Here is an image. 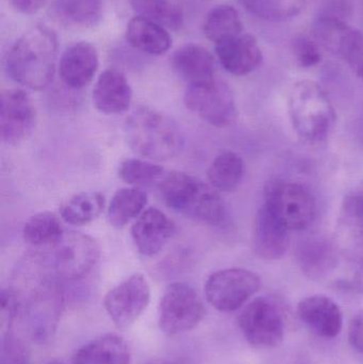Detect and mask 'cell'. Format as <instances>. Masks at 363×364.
<instances>
[{
	"instance_id": "6da1fadb",
	"label": "cell",
	"mask_w": 363,
	"mask_h": 364,
	"mask_svg": "<svg viewBox=\"0 0 363 364\" xmlns=\"http://www.w3.org/2000/svg\"><path fill=\"white\" fill-rule=\"evenodd\" d=\"M57 55V34L49 28L36 26L11 47L6 58V73L28 89H45L53 81Z\"/></svg>"
},
{
	"instance_id": "7a4b0ae2",
	"label": "cell",
	"mask_w": 363,
	"mask_h": 364,
	"mask_svg": "<svg viewBox=\"0 0 363 364\" xmlns=\"http://www.w3.org/2000/svg\"><path fill=\"white\" fill-rule=\"evenodd\" d=\"M125 136L134 154L151 161L173 159L185 146V136L176 122L148 107L132 111L126 119Z\"/></svg>"
},
{
	"instance_id": "3957f363",
	"label": "cell",
	"mask_w": 363,
	"mask_h": 364,
	"mask_svg": "<svg viewBox=\"0 0 363 364\" xmlns=\"http://www.w3.org/2000/svg\"><path fill=\"white\" fill-rule=\"evenodd\" d=\"M166 205L178 213L204 224L217 226L226 220V208L217 191L191 175L170 172L159 182Z\"/></svg>"
},
{
	"instance_id": "277c9868",
	"label": "cell",
	"mask_w": 363,
	"mask_h": 364,
	"mask_svg": "<svg viewBox=\"0 0 363 364\" xmlns=\"http://www.w3.org/2000/svg\"><path fill=\"white\" fill-rule=\"evenodd\" d=\"M288 108L296 134L311 144L325 140L336 123L330 98L315 81L296 82L290 91Z\"/></svg>"
},
{
	"instance_id": "5b68a950",
	"label": "cell",
	"mask_w": 363,
	"mask_h": 364,
	"mask_svg": "<svg viewBox=\"0 0 363 364\" xmlns=\"http://www.w3.org/2000/svg\"><path fill=\"white\" fill-rule=\"evenodd\" d=\"M264 203L283 220L290 231H303L313 225L317 203L304 184L275 179L264 188Z\"/></svg>"
},
{
	"instance_id": "8992f818",
	"label": "cell",
	"mask_w": 363,
	"mask_h": 364,
	"mask_svg": "<svg viewBox=\"0 0 363 364\" xmlns=\"http://www.w3.org/2000/svg\"><path fill=\"white\" fill-rule=\"evenodd\" d=\"M238 323L245 340L254 348H276L285 337V316L272 297L253 299L241 312Z\"/></svg>"
},
{
	"instance_id": "52a82bcc",
	"label": "cell",
	"mask_w": 363,
	"mask_h": 364,
	"mask_svg": "<svg viewBox=\"0 0 363 364\" xmlns=\"http://www.w3.org/2000/svg\"><path fill=\"white\" fill-rule=\"evenodd\" d=\"M205 316L197 291L185 282L168 287L159 305V326L164 333L176 336L195 328Z\"/></svg>"
},
{
	"instance_id": "ba28073f",
	"label": "cell",
	"mask_w": 363,
	"mask_h": 364,
	"mask_svg": "<svg viewBox=\"0 0 363 364\" xmlns=\"http://www.w3.org/2000/svg\"><path fill=\"white\" fill-rule=\"evenodd\" d=\"M261 288L259 275L246 269L232 267L211 274L205 284L207 301L221 312L242 307Z\"/></svg>"
},
{
	"instance_id": "9c48e42d",
	"label": "cell",
	"mask_w": 363,
	"mask_h": 364,
	"mask_svg": "<svg viewBox=\"0 0 363 364\" xmlns=\"http://www.w3.org/2000/svg\"><path fill=\"white\" fill-rule=\"evenodd\" d=\"M185 105L215 127H227L236 119L234 94L225 82L217 79L189 85L185 94Z\"/></svg>"
},
{
	"instance_id": "30bf717a",
	"label": "cell",
	"mask_w": 363,
	"mask_h": 364,
	"mask_svg": "<svg viewBox=\"0 0 363 364\" xmlns=\"http://www.w3.org/2000/svg\"><path fill=\"white\" fill-rule=\"evenodd\" d=\"M53 247V273L62 280L81 279L92 271L99 259L97 242L78 231H64Z\"/></svg>"
},
{
	"instance_id": "8fae6325",
	"label": "cell",
	"mask_w": 363,
	"mask_h": 364,
	"mask_svg": "<svg viewBox=\"0 0 363 364\" xmlns=\"http://www.w3.org/2000/svg\"><path fill=\"white\" fill-rule=\"evenodd\" d=\"M151 301V287L142 274H134L111 289L104 299V309L119 329L131 326Z\"/></svg>"
},
{
	"instance_id": "7c38bea8",
	"label": "cell",
	"mask_w": 363,
	"mask_h": 364,
	"mask_svg": "<svg viewBox=\"0 0 363 364\" xmlns=\"http://www.w3.org/2000/svg\"><path fill=\"white\" fill-rule=\"evenodd\" d=\"M36 108L27 92L21 89L2 91L0 96V138L6 145L23 142L33 132Z\"/></svg>"
},
{
	"instance_id": "4fadbf2b",
	"label": "cell",
	"mask_w": 363,
	"mask_h": 364,
	"mask_svg": "<svg viewBox=\"0 0 363 364\" xmlns=\"http://www.w3.org/2000/svg\"><path fill=\"white\" fill-rule=\"evenodd\" d=\"M315 36L325 46L336 49L354 74L363 80V33L334 17L320 19Z\"/></svg>"
},
{
	"instance_id": "5bb4252c",
	"label": "cell",
	"mask_w": 363,
	"mask_h": 364,
	"mask_svg": "<svg viewBox=\"0 0 363 364\" xmlns=\"http://www.w3.org/2000/svg\"><path fill=\"white\" fill-rule=\"evenodd\" d=\"M175 230V223L164 212L148 208L134 220L130 233L138 252L144 257H153L163 250Z\"/></svg>"
},
{
	"instance_id": "9a60e30c",
	"label": "cell",
	"mask_w": 363,
	"mask_h": 364,
	"mask_svg": "<svg viewBox=\"0 0 363 364\" xmlns=\"http://www.w3.org/2000/svg\"><path fill=\"white\" fill-rule=\"evenodd\" d=\"M283 220L264 203L254 220L253 248L264 260L283 258L289 247L290 235Z\"/></svg>"
},
{
	"instance_id": "2e32d148",
	"label": "cell",
	"mask_w": 363,
	"mask_h": 364,
	"mask_svg": "<svg viewBox=\"0 0 363 364\" xmlns=\"http://www.w3.org/2000/svg\"><path fill=\"white\" fill-rule=\"evenodd\" d=\"M298 316L315 335L325 339H334L342 331V311L338 304L326 295L303 299L298 305Z\"/></svg>"
},
{
	"instance_id": "e0dca14e",
	"label": "cell",
	"mask_w": 363,
	"mask_h": 364,
	"mask_svg": "<svg viewBox=\"0 0 363 364\" xmlns=\"http://www.w3.org/2000/svg\"><path fill=\"white\" fill-rule=\"evenodd\" d=\"M220 63L234 76H245L257 70L262 63V51L257 38L241 33L215 44Z\"/></svg>"
},
{
	"instance_id": "ac0fdd59",
	"label": "cell",
	"mask_w": 363,
	"mask_h": 364,
	"mask_svg": "<svg viewBox=\"0 0 363 364\" xmlns=\"http://www.w3.org/2000/svg\"><path fill=\"white\" fill-rule=\"evenodd\" d=\"M98 65V53L94 45L89 42L74 43L62 53L60 77L66 87L82 89L93 80Z\"/></svg>"
},
{
	"instance_id": "d6986e66",
	"label": "cell",
	"mask_w": 363,
	"mask_h": 364,
	"mask_svg": "<svg viewBox=\"0 0 363 364\" xmlns=\"http://www.w3.org/2000/svg\"><path fill=\"white\" fill-rule=\"evenodd\" d=\"M296 257L303 274L313 280L330 275L338 263L336 247L322 235H311L298 242Z\"/></svg>"
},
{
	"instance_id": "ffe728a7",
	"label": "cell",
	"mask_w": 363,
	"mask_h": 364,
	"mask_svg": "<svg viewBox=\"0 0 363 364\" xmlns=\"http://www.w3.org/2000/svg\"><path fill=\"white\" fill-rule=\"evenodd\" d=\"M93 104L104 114H119L129 109L132 90L123 73L106 70L98 77L94 85Z\"/></svg>"
},
{
	"instance_id": "44dd1931",
	"label": "cell",
	"mask_w": 363,
	"mask_h": 364,
	"mask_svg": "<svg viewBox=\"0 0 363 364\" xmlns=\"http://www.w3.org/2000/svg\"><path fill=\"white\" fill-rule=\"evenodd\" d=\"M173 70L189 85L208 82L215 79V64L212 55L200 45H183L173 53Z\"/></svg>"
},
{
	"instance_id": "7402d4cb",
	"label": "cell",
	"mask_w": 363,
	"mask_h": 364,
	"mask_svg": "<svg viewBox=\"0 0 363 364\" xmlns=\"http://www.w3.org/2000/svg\"><path fill=\"white\" fill-rule=\"evenodd\" d=\"M130 350L121 336L108 333L83 346L72 357V364H129Z\"/></svg>"
},
{
	"instance_id": "603a6c76",
	"label": "cell",
	"mask_w": 363,
	"mask_h": 364,
	"mask_svg": "<svg viewBox=\"0 0 363 364\" xmlns=\"http://www.w3.org/2000/svg\"><path fill=\"white\" fill-rule=\"evenodd\" d=\"M339 231L350 256L363 263V193L345 197L339 214Z\"/></svg>"
},
{
	"instance_id": "cb8c5ba5",
	"label": "cell",
	"mask_w": 363,
	"mask_h": 364,
	"mask_svg": "<svg viewBox=\"0 0 363 364\" xmlns=\"http://www.w3.org/2000/svg\"><path fill=\"white\" fill-rule=\"evenodd\" d=\"M126 38L134 48L149 55H164L172 47V38L166 28L141 16L130 19Z\"/></svg>"
},
{
	"instance_id": "d4e9b609",
	"label": "cell",
	"mask_w": 363,
	"mask_h": 364,
	"mask_svg": "<svg viewBox=\"0 0 363 364\" xmlns=\"http://www.w3.org/2000/svg\"><path fill=\"white\" fill-rule=\"evenodd\" d=\"M106 200L99 192L90 191L72 195L60 207V216L64 222L82 226L95 220L104 211Z\"/></svg>"
},
{
	"instance_id": "484cf974",
	"label": "cell",
	"mask_w": 363,
	"mask_h": 364,
	"mask_svg": "<svg viewBox=\"0 0 363 364\" xmlns=\"http://www.w3.org/2000/svg\"><path fill=\"white\" fill-rule=\"evenodd\" d=\"M147 205V195L138 188H124L117 191L108 208V222L115 228H124L136 220Z\"/></svg>"
},
{
	"instance_id": "4316f807",
	"label": "cell",
	"mask_w": 363,
	"mask_h": 364,
	"mask_svg": "<svg viewBox=\"0 0 363 364\" xmlns=\"http://www.w3.org/2000/svg\"><path fill=\"white\" fill-rule=\"evenodd\" d=\"M245 164L241 156L234 151H224L209 166L208 181L220 192H232L243 181Z\"/></svg>"
},
{
	"instance_id": "83f0119b",
	"label": "cell",
	"mask_w": 363,
	"mask_h": 364,
	"mask_svg": "<svg viewBox=\"0 0 363 364\" xmlns=\"http://www.w3.org/2000/svg\"><path fill=\"white\" fill-rule=\"evenodd\" d=\"M243 32V23L236 8L221 4L208 13L204 23V33L211 42L217 43L239 36Z\"/></svg>"
},
{
	"instance_id": "f1b7e54d",
	"label": "cell",
	"mask_w": 363,
	"mask_h": 364,
	"mask_svg": "<svg viewBox=\"0 0 363 364\" xmlns=\"http://www.w3.org/2000/svg\"><path fill=\"white\" fill-rule=\"evenodd\" d=\"M61 220L50 211L32 215L23 227V237L31 246L55 245L63 235Z\"/></svg>"
},
{
	"instance_id": "f546056e",
	"label": "cell",
	"mask_w": 363,
	"mask_h": 364,
	"mask_svg": "<svg viewBox=\"0 0 363 364\" xmlns=\"http://www.w3.org/2000/svg\"><path fill=\"white\" fill-rule=\"evenodd\" d=\"M55 15L66 23L81 27L97 25L102 16V0H55Z\"/></svg>"
},
{
	"instance_id": "4dcf8cb0",
	"label": "cell",
	"mask_w": 363,
	"mask_h": 364,
	"mask_svg": "<svg viewBox=\"0 0 363 364\" xmlns=\"http://www.w3.org/2000/svg\"><path fill=\"white\" fill-rule=\"evenodd\" d=\"M130 4L138 16L149 19L166 29L178 30L183 27V10L170 0H131Z\"/></svg>"
},
{
	"instance_id": "1f68e13d",
	"label": "cell",
	"mask_w": 363,
	"mask_h": 364,
	"mask_svg": "<svg viewBox=\"0 0 363 364\" xmlns=\"http://www.w3.org/2000/svg\"><path fill=\"white\" fill-rule=\"evenodd\" d=\"M254 14L272 21H287L304 9L306 0H241Z\"/></svg>"
},
{
	"instance_id": "d6a6232c",
	"label": "cell",
	"mask_w": 363,
	"mask_h": 364,
	"mask_svg": "<svg viewBox=\"0 0 363 364\" xmlns=\"http://www.w3.org/2000/svg\"><path fill=\"white\" fill-rule=\"evenodd\" d=\"M164 168L151 160L126 159L119 166V176L121 181L131 186L151 183L163 177Z\"/></svg>"
},
{
	"instance_id": "836d02e7",
	"label": "cell",
	"mask_w": 363,
	"mask_h": 364,
	"mask_svg": "<svg viewBox=\"0 0 363 364\" xmlns=\"http://www.w3.org/2000/svg\"><path fill=\"white\" fill-rule=\"evenodd\" d=\"M294 57L302 68H313L322 61V53L315 42L307 36H298L292 44Z\"/></svg>"
},
{
	"instance_id": "e575fe53",
	"label": "cell",
	"mask_w": 363,
	"mask_h": 364,
	"mask_svg": "<svg viewBox=\"0 0 363 364\" xmlns=\"http://www.w3.org/2000/svg\"><path fill=\"white\" fill-rule=\"evenodd\" d=\"M27 363L28 352L26 346L12 333H4L2 340L1 364Z\"/></svg>"
},
{
	"instance_id": "d590c367",
	"label": "cell",
	"mask_w": 363,
	"mask_h": 364,
	"mask_svg": "<svg viewBox=\"0 0 363 364\" xmlns=\"http://www.w3.org/2000/svg\"><path fill=\"white\" fill-rule=\"evenodd\" d=\"M349 342L353 350L363 354V310L350 322Z\"/></svg>"
},
{
	"instance_id": "8d00e7d4",
	"label": "cell",
	"mask_w": 363,
	"mask_h": 364,
	"mask_svg": "<svg viewBox=\"0 0 363 364\" xmlns=\"http://www.w3.org/2000/svg\"><path fill=\"white\" fill-rule=\"evenodd\" d=\"M48 0H10L11 4L17 12L31 15L38 12Z\"/></svg>"
},
{
	"instance_id": "74e56055",
	"label": "cell",
	"mask_w": 363,
	"mask_h": 364,
	"mask_svg": "<svg viewBox=\"0 0 363 364\" xmlns=\"http://www.w3.org/2000/svg\"><path fill=\"white\" fill-rule=\"evenodd\" d=\"M347 286L352 289V290L355 291V292L363 293V263H362V267L358 271L355 279L347 284Z\"/></svg>"
},
{
	"instance_id": "f35d334b",
	"label": "cell",
	"mask_w": 363,
	"mask_h": 364,
	"mask_svg": "<svg viewBox=\"0 0 363 364\" xmlns=\"http://www.w3.org/2000/svg\"><path fill=\"white\" fill-rule=\"evenodd\" d=\"M147 364H170L168 363V361L162 360V359H155V360H151V363Z\"/></svg>"
},
{
	"instance_id": "ab89813d",
	"label": "cell",
	"mask_w": 363,
	"mask_h": 364,
	"mask_svg": "<svg viewBox=\"0 0 363 364\" xmlns=\"http://www.w3.org/2000/svg\"><path fill=\"white\" fill-rule=\"evenodd\" d=\"M47 364H62L61 363H59V361H50V363Z\"/></svg>"
}]
</instances>
